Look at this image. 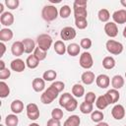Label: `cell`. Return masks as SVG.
I'll return each mask as SVG.
<instances>
[{
	"label": "cell",
	"mask_w": 126,
	"mask_h": 126,
	"mask_svg": "<svg viewBox=\"0 0 126 126\" xmlns=\"http://www.w3.org/2000/svg\"><path fill=\"white\" fill-rule=\"evenodd\" d=\"M57 77V73L54 71V70H47L43 73L42 75V79L46 82H51V81H54Z\"/></svg>",
	"instance_id": "35"
},
{
	"label": "cell",
	"mask_w": 126,
	"mask_h": 126,
	"mask_svg": "<svg viewBox=\"0 0 126 126\" xmlns=\"http://www.w3.org/2000/svg\"><path fill=\"white\" fill-rule=\"evenodd\" d=\"M103 117H104V115H103L102 111H100V110H94L91 113V119H92V121H94L95 123L102 122Z\"/></svg>",
	"instance_id": "34"
},
{
	"label": "cell",
	"mask_w": 126,
	"mask_h": 126,
	"mask_svg": "<svg viewBox=\"0 0 126 126\" xmlns=\"http://www.w3.org/2000/svg\"><path fill=\"white\" fill-rule=\"evenodd\" d=\"M97 18L102 23H108V20L110 18V14L107 9H100L97 13Z\"/></svg>",
	"instance_id": "32"
},
{
	"label": "cell",
	"mask_w": 126,
	"mask_h": 126,
	"mask_svg": "<svg viewBox=\"0 0 126 126\" xmlns=\"http://www.w3.org/2000/svg\"><path fill=\"white\" fill-rule=\"evenodd\" d=\"M54 51L58 55H64L67 52V46L62 40H57L54 43Z\"/></svg>",
	"instance_id": "23"
},
{
	"label": "cell",
	"mask_w": 126,
	"mask_h": 126,
	"mask_svg": "<svg viewBox=\"0 0 126 126\" xmlns=\"http://www.w3.org/2000/svg\"><path fill=\"white\" fill-rule=\"evenodd\" d=\"M58 10L53 5H45L41 11V17L46 22H52L58 17Z\"/></svg>",
	"instance_id": "2"
},
{
	"label": "cell",
	"mask_w": 126,
	"mask_h": 126,
	"mask_svg": "<svg viewBox=\"0 0 126 126\" xmlns=\"http://www.w3.org/2000/svg\"><path fill=\"white\" fill-rule=\"evenodd\" d=\"M73 10H74L75 19L87 18V16H88L87 1H85V0H76L73 4Z\"/></svg>",
	"instance_id": "1"
},
{
	"label": "cell",
	"mask_w": 126,
	"mask_h": 126,
	"mask_svg": "<svg viewBox=\"0 0 126 126\" xmlns=\"http://www.w3.org/2000/svg\"><path fill=\"white\" fill-rule=\"evenodd\" d=\"M5 5L10 9V10H15L19 7L20 5V1L19 0H6L5 1Z\"/></svg>",
	"instance_id": "42"
},
{
	"label": "cell",
	"mask_w": 126,
	"mask_h": 126,
	"mask_svg": "<svg viewBox=\"0 0 126 126\" xmlns=\"http://www.w3.org/2000/svg\"><path fill=\"white\" fill-rule=\"evenodd\" d=\"M104 32L109 37H115L118 34V28L114 22H108L104 25Z\"/></svg>",
	"instance_id": "11"
},
{
	"label": "cell",
	"mask_w": 126,
	"mask_h": 126,
	"mask_svg": "<svg viewBox=\"0 0 126 126\" xmlns=\"http://www.w3.org/2000/svg\"><path fill=\"white\" fill-rule=\"evenodd\" d=\"M81 80L85 85H92L95 80V76L92 71H85L81 76Z\"/></svg>",
	"instance_id": "18"
},
{
	"label": "cell",
	"mask_w": 126,
	"mask_h": 126,
	"mask_svg": "<svg viewBox=\"0 0 126 126\" xmlns=\"http://www.w3.org/2000/svg\"><path fill=\"white\" fill-rule=\"evenodd\" d=\"M75 26L79 29V30H84L88 27V21L87 18H78L75 19Z\"/></svg>",
	"instance_id": "39"
},
{
	"label": "cell",
	"mask_w": 126,
	"mask_h": 126,
	"mask_svg": "<svg viewBox=\"0 0 126 126\" xmlns=\"http://www.w3.org/2000/svg\"><path fill=\"white\" fill-rule=\"evenodd\" d=\"M13 32L12 30L8 29V28H4L0 30V40L1 42H5V41H9L13 38Z\"/></svg>",
	"instance_id": "21"
},
{
	"label": "cell",
	"mask_w": 126,
	"mask_h": 126,
	"mask_svg": "<svg viewBox=\"0 0 126 126\" xmlns=\"http://www.w3.org/2000/svg\"><path fill=\"white\" fill-rule=\"evenodd\" d=\"M71 15V8L68 5H63L59 10V16L62 19H67Z\"/></svg>",
	"instance_id": "37"
},
{
	"label": "cell",
	"mask_w": 126,
	"mask_h": 126,
	"mask_svg": "<svg viewBox=\"0 0 126 126\" xmlns=\"http://www.w3.org/2000/svg\"><path fill=\"white\" fill-rule=\"evenodd\" d=\"M125 126H126V125H125Z\"/></svg>",
	"instance_id": "58"
},
{
	"label": "cell",
	"mask_w": 126,
	"mask_h": 126,
	"mask_svg": "<svg viewBox=\"0 0 126 126\" xmlns=\"http://www.w3.org/2000/svg\"><path fill=\"white\" fill-rule=\"evenodd\" d=\"M104 96L106 98V100L108 101L109 104H114L116 103L119 98H120V94L118 92V90H115V89H111V90H108L105 94H104Z\"/></svg>",
	"instance_id": "9"
},
{
	"label": "cell",
	"mask_w": 126,
	"mask_h": 126,
	"mask_svg": "<svg viewBox=\"0 0 126 126\" xmlns=\"http://www.w3.org/2000/svg\"><path fill=\"white\" fill-rule=\"evenodd\" d=\"M78 107V101H77V99L76 98H72V99H70L69 101H68V103L65 105V110H67V111H69V112H71V111H74V110H76V108Z\"/></svg>",
	"instance_id": "40"
},
{
	"label": "cell",
	"mask_w": 126,
	"mask_h": 126,
	"mask_svg": "<svg viewBox=\"0 0 126 126\" xmlns=\"http://www.w3.org/2000/svg\"><path fill=\"white\" fill-rule=\"evenodd\" d=\"M50 86H52L53 88H55V89L58 91V93H61V92L65 89V84H64L63 82H61V81H55V82H53Z\"/></svg>",
	"instance_id": "45"
},
{
	"label": "cell",
	"mask_w": 126,
	"mask_h": 126,
	"mask_svg": "<svg viewBox=\"0 0 126 126\" xmlns=\"http://www.w3.org/2000/svg\"><path fill=\"white\" fill-rule=\"evenodd\" d=\"M58 94H59L58 91H57L55 88H53L52 86H49V87L42 93V94L40 95V100H41V102L44 103V104H50V103L58 96Z\"/></svg>",
	"instance_id": "3"
},
{
	"label": "cell",
	"mask_w": 126,
	"mask_h": 126,
	"mask_svg": "<svg viewBox=\"0 0 126 126\" xmlns=\"http://www.w3.org/2000/svg\"><path fill=\"white\" fill-rule=\"evenodd\" d=\"M125 78H126V72H125Z\"/></svg>",
	"instance_id": "56"
},
{
	"label": "cell",
	"mask_w": 126,
	"mask_h": 126,
	"mask_svg": "<svg viewBox=\"0 0 126 126\" xmlns=\"http://www.w3.org/2000/svg\"><path fill=\"white\" fill-rule=\"evenodd\" d=\"M11 52L14 56L19 57L25 52V48L22 41H15L11 46Z\"/></svg>",
	"instance_id": "16"
},
{
	"label": "cell",
	"mask_w": 126,
	"mask_h": 126,
	"mask_svg": "<svg viewBox=\"0 0 126 126\" xmlns=\"http://www.w3.org/2000/svg\"><path fill=\"white\" fill-rule=\"evenodd\" d=\"M125 108L122 104H115L111 109V115L116 120H121L125 116Z\"/></svg>",
	"instance_id": "10"
},
{
	"label": "cell",
	"mask_w": 126,
	"mask_h": 126,
	"mask_svg": "<svg viewBox=\"0 0 126 126\" xmlns=\"http://www.w3.org/2000/svg\"><path fill=\"white\" fill-rule=\"evenodd\" d=\"M115 59L112 56H105L102 60V67L106 70H111L115 67Z\"/></svg>",
	"instance_id": "24"
},
{
	"label": "cell",
	"mask_w": 126,
	"mask_h": 126,
	"mask_svg": "<svg viewBox=\"0 0 126 126\" xmlns=\"http://www.w3.org/2000/svg\"><path fill=\"white\" fill-rule=\"evenodd\" d=\"M80 111L83 114H90L94 111V105L93 103L87 102V101H83L80 104Z\"/></svg>",
	"instance_id": "30"
},
{
	"label": "cell",
	"mask_w": 126,
	"mask_h": 126,
	"mask_svg": "<svg viewBox=\"0 0 126 126\" xmlns=\"http://www.w3.org/2000/svg\"><path fill=\"white\" fill-rule=\"evenodd\" d=\"M123 36L126 38V26H125V28L123 29Z\"/></svg>",
	"instance_id": "52"
},
{
	"label": "cell",
	"mask_w": 126,
	"mask_h": 126,
	"mask_svg": "<svg viewBox=\"0 0 126 126\" xmlns=\"http://www.w3.org/2000/svg\"><path fill=\"white\" fill-rule=\"evenodd\" d=\"M112 19L115 24H119V25L125 24L126 23V10L120 9V10L115 11L112 14Z\"/></svg>",
	"instance_id": "12"
},
{
	"label": "cell",
	"mask_w": 126,
	"mask_h": 126,
	"mask_svg": "<svg viewBox=\"0 0 126 126\" xmlns=\"http://www.w3.org/2000/svg\"><path fill=\"white\" fill-rule=\"evenodd\" d=\"M80 123H81L80 117H79L78 115H75V114H74V115L69 116V117L65 120L63 126H79Z\"/></svg>",
	"instance_id": "25"
},
{
	"label": "cell",
	"mask_w": 126,
	"mask_h": 126,
	"mask_svg": "<svg viewBox=\"0 0 126 126\" xmlns=\"http://www.w3.org/2000/svg\"><path fill=\"white\" fill-rule=\"evenodd\" d=\"M80 49H81V46L77 43H70L68 46H67V53L72 56V57H75L77 55H79L80 53Z\"/></svg>",
	"instance_id": "26"
},
{
	"label": "cell",
	"mask_w": 126,
	"mask_h": 126,
	"mask_svg": "<svg viewBox=\"0 0 126 126\" xmlns=\"http://www.w3.org/2000/svg\"><path fill=\"white\" fill-rule=\"evenodd\" d=\"M95 100H96V95H95L94 93H93V92H88V93L85 94V101L94 104V102Z\"/></svg>",
	"instance_id": "44"
},
{
	"label": "cell",
	"mask_w": 126,
	"mask_h": 126,
	"mask_svg": "<svg viewBox=\"0 0 126 126\" xmlns=\"http://www.w3.org/2000/svg\"><path fill=\"white\" fill-rule=\"evenodd\" d=\"M32 87L34 92L40 93L45 89V81L42 78H34L32 83Z\"/></svg>",
	"instance_id": "17"
},
{
	"label": "cell",
	"mask_w": 126,
	"mask_h": 126,
	"mask_svg": "<svg viewBox=\"0 0 126 126\" xmlns=\"http://www.w3.org/2000/svg\"><path fill=\"white\" fill-rule=\"evenodd\" d=\"M36 42H37V46L40 49L47 51L52 45V37L47 33H41L37 36Z\"/></svg>",
	"instance_id": "5"
},
{
	"label": "cell",
	"mask_w": 126,
	"mask_h": 126,
	"mask_svg": "<svg viewBox=\"0 0 126 126\" xmlns=\"http://www.w3.org/2000/svg\"><path fill=\"white\" fill-rule=\"evenodd\" d=\"M76 31L72 27H65L60 32V36L63 40H71L76 37Z\"/></svg>",
	"instance_id": "8"
},
{
	"label": "cell",
	"mask_w": 126,
	"mask_h": 126,
	"mask_svg": "<svg viewBox=\"0 0 126 126\" xmlns=\"http://www.w3.org/2000/svg\"><path fill=\"white\" fill-rule=\"evenodd\" d=\"M46 52L47 51H44V50H42V49H40L38 46L37 47H35V49H34V51H33V55L37 58V60L40 62V61H42V60H44L45 58H46Z\"/></svg>",
	"instance_id": "38"
},
{
	"label": "cell",
	"mask_w": 126,
	"mask_h": 126,
	"mask_svg": "<svg viewBox=\"0 0 126 126\" xmlns=\"http://www.w3.org/2000/svg\"><path fill=\"white\" fill-rule=\"evenodd\" d=\"M105 47H106V50L110 53V54H113V55H119L122 53L123 51V44L119 41H116V40H113V39H108L105 43Z\"/></svg>",
	"instance_id": "4"
},
{
	"label": "cell",
	"mask_w": 126,
	"mask_h": 126,
	"mask_svg": "<svg viewBox=\"0 0 126 126\" xmlns=\"http://www.w3.org/2000/svg\"><path fill=\"white\" fill-rule=\"evenodd\" d=\"M72 94L75 97H82L85 94V89L81 84H75L72 87Z\"/></svg>",
	"instance_id": "28"
},
{
	"label": "cell",
	"mask_w": 126,
	"mask_h": 126,
	"mask_svg": "<svg viewBox=\"0 0 126 126\" xmlns=\"http://www.w3.org/2000/svg\"><path fill=\"white\" fill-rule=\"evenodd\" d=\"M9 94H10V88H9V86L4 81H1L0 82V97L1 98H5Z\"/></svg>",
	"instance_id": "33"
},
{
	"label": "cell",
	"mask_w": 126,
	"mask_h": 126,
	"mask_svg": "<svg viewBox=\"0 0 126 126\" xmlns=\"http://www.w3.org/2000/svg\"><path fill=\"white\" fill-rule=\"evenodd\" d=\"M63 110L60 108H53L51 111V118L56 119V120H61L63 118Z\"/></svg>",
	"instance_id": "41"
},
{
	"label": "cell",
	"mask_w": 126,
	"mask_h": 126,
	"mask_svg": "<svg viewBox=\"0 0 126 126\" xmlns=\"http://www.w3.org/2000/svg\"><path fill=\"white\" fill-rule=\"evenodd\" d=\"M10 76H11V71L8 68H5V69L0 71V80L1 81H4V80L8 79Z\"/></svg>",
	"instance_id": "46"
},
{
	"label": "cell",
	"mask_w": 126,
	"mask_h": 126,
	"mask_svg": "<svg viewBox=\"0 0 126 126\" xmlns=\"http://www.w3.org/2000/svg\"><path fill=\"white\" fill-rule=\"evenodd\" d=\"M124 83H125L124 78H123L121 75H115V76H113L112 79H111V86H112V88L115 89V90L121 89V88L124 86Z\"/></svg>",
	"instance_id": "22"
},
{
	"label": "cell",
	"mask_w": 126,
	"mask_h": 126,
	"mask_svg": "<svg viewBox=\"0 0 126 126\" xmlns=\"http://www.w3.org/2000/svg\"><path fill=\"white\" fill-rule=\"evenodd\" d=\"M80 46L84 49H90L92 47V40L89 38V37H84L81 39L80 41Z\"/></svg>",
	"instance_id": "43"
},
{
	"label": "cell",
	"mask_w": 126,
	"mask_h": 126,
	"mask_svg": "<svg viewBox=\"0 0 126 126\" xmlns=\"http://www.w3.org/2000/svg\"><path fill=\"white\" fill-rule=\"evenodd\" d=\"M96 86L100 89H106L110 84V78L105 74H100L95 78Z\"/></svg>",
	"instance_id": "14"
},
{
	"label": "cell",
	"mask_w": 126,
	"mask_h": 126,
	"mask_svg": "<svg viewBox=\"0 0 126 126\" xmlns=\"http://www.w3.org/2000/svg\"><path fill=\"white\" fill-rule=\"evenodd\" d=\"M19 123V118L17 116V114L13 113V114H8L5 118V124L7 126H17Z\"/></svg>",
	"instance_id": "31"
},
{
	"label": "cell",
	"mask_w": 126,
	"mask_h": 126,
	"mask_svg": "<svg viewBox=\"0 0 126 126\" xmlns=\"http://www.w3.org/2000/svg\"><path fill=\"white\" fill-rule=\"evenodd\" d=\"M3 13H5V12H4V4H3V3H0V16H1Z\"/></svg>",
	"instance_id": "50"
},
{
	"label": "cell",
	"mask_w": 126,
	"mask_h": 126,
	"mask_svg": "<svg viewBox=\"0 0 126 126\" xmlns=\"http://www.w3.org/2000/svg\"><path fill=\"white\" fill-rule=\"evenodd\" d=\"M0 47H1V55L0 56H3L5 51H6V45L4 44V42H1L0 43Z\"/></svg>",
	"instance_id": "48"
},
{
	"label": "cell",
	"mask_w": 126,
	"mask_h": 126,
	"mask_svg": "<svg viewBox=\"0 0 126 126\" xmlns=\"http://www.w3.org/2000/svg\"><path fill=\"white\" fill-rule=\"evenodd\" d=\"M29 126H39V124H37V123H35V122H33V123H32V124H30Z\"/></svg>",
	"instance_id": "53"
},
{
	"label": "cell",
	"mask_w": 126,
	"mask_h": 126,
	"mask_svg": "<svg viewBox=\"0 0 126 126\" xmlns=\"http://www.w3.org/2000/svg\"><path fill=\"white\" fill-rule=\"evenodd\" d=\"M5 68H6L5 67V62L3 60H0V71L3 70V69H5Z\"/></svg>",
	"instance_id": "49"
},
{
	"label": "cell",
	"mask_w": 126,
	"mask_h": 126,
	"mask_svg": "<svg viewBox=\"0 0 126 126\" xmlns=\"http://www.w3.org/2000/svg\"><path fill=\"white\" fill-rule=\"evenodd\" d=\"M26 110H27V116L29 119L34 121L39 118V109L35 103L33 102L29 103L26 107Z\"/></svg>",
	"instance_id": "7"
},
{
	"label": "cell",
	"mask_w": 126,
	"mask_h": 126,
	"mask_svg": "<svg viewBox=\"0 0 126 126\" xmlns=\"http://www.w3.org/2000/svg\"><path fill=\"white\" fill-rule=\"evenodd\" d=\"M72 98H73V95L70 93H64L63 94H61V96L59 98V105L64 108L65 105L68 103V101Z\"/></svg>",
	"instance_id": "36"
},
{
	"label": "cell",
	"mask_w": 126,
	"mask_h": 126,
	"mask_svg": "<svg viewBox=\"0 0 126 126\" xmlns=\"http://www.w3.org/2000/svg\"><path fill=\"white\" fill-rule=\"evenodd\" d=\"M80 66L84 69H91L94 65V60L92 57V54L90 52H83L80 56V60H79Z\"/></svg>",
	"instance_id": "6"
},
{
	"label": "cell",
	"mask_w": 126,
	"mask_h": 126,
	"mask_svg": "<svg viewBox=\"0 0 126 126\" xmlns=\"http://www.w3.org/2000/svg\"><path fill=\"white\" fill-rule=\"evenodd\" d=\"M0 126H4V125H3V124H0Z\"/></svg>",
	"instance_id": "55"
},
{
	"label": "cell",
	"mask_w": 126,
	"mask_h": 126,
	"mask_svg": "<svg viewBox=\"0 0 126 126\" xmlns=\"http://www.w3.org/2000/svg\"><path fill=\"white\" fill-rule=\"evenodd\" d=\"M24 48H25V53H32L35 49V42L32 38H25L22 40Z\"/></svg>",
	"instance_id": "19"
},
{
	"label": "cell",
	"mask_w": 126,
	"mask_h": 126,
	"mask_svg": "<svg viewBox=\"0 0 126 126\" xmlns=\"http://www.w3.org/2000/svg\"><path fill=\"white\" fill-rule=\"evenodd\" d=\"M95 126H99V125H98V124H97V125H95Z\"/></svg>",
	"instance_id": "57"
},
{
	"label": "cell",
	"mask_w": 126,
	"mask_h": 126,
	"mask_svg": "<svg viewBox=\"0 0 126 126\" xmlns=\"http://www.w3.org/2000/svg\"><path fill=\"white\" fill-rule=\"evenodd\" d=\"M95 105H96V107H97L99 110H103V109H105V108L109 105V103H108V101L106 100L104 94L99 95V96L96 98V100H95Z\"/></svg>",
	"instance_id": "29"
},
{
	"label": "cell",
	"mask_w": 126,
	"mask_h": 126,
	"mask_svg": "<svg viewBox=\"0 0 126 126\" xmlns=\"http://www.w3.org/2000/svg\"><path fill=\"white\" fill-rule=\"evenodd\" d=\"M10 108H11L13 113L19 114L24 110V102L22 100H20V99H15V100H13L11 102Z\"/></svg>",
	"instance_id": "20"
},
{
	"label": "cell",
	"mask_w": 126,
	"mask_h": 126,
	"mask_svg": "<svg viewBox=\"0 0 126 126\" xmlns=\"http://www.w3.org/2000/svg\"><path fill=\"white\" fill-rule=\"evenodd\" d=\"M38 64H39V61L37 60V58L33 54L28 56V58L26 60V65H27L28 68H30V69H35L38 66Z\"/></svg>",
	"instance_id": "27"
},
{
	"label": "cell",
	"mask_w": 126,
	"mask_h": 126,
	"mask_svg": "<svg viewBox=\"0 0 126 126\" xmlns=\"http://www.w3.org/2000/svg\"><path fill=\"white\" fill-rule=\"evenodd\" d=\"M26 62H24V60L20 59V58H16L14 60H12L11 64H10V67L13 71L17 72V73H21L25 70L26 68Z\"/></svg>",
	"instance_id": "13"
},
{
	"label": "cell",
	"mask_w": 126,
	"mask_h": 126,
	"mask_svg": "<svg viewBox=\"0 0 126 126\" xmlns=\"http://www.w3.org/2000/svg\"><path fill=\"white\" fill-rule=\"evenodd\" d=\"M50 2H51V3H60V0H57V1H55V0H50Z\"/></svg>",
	"instance_id": "54"
},
{
	"label": "cell",
	"mask_w": 126,
	"mask_h": 126,
	"mask_svg": "<svg viewBox=\"0 0 126 126\" xmlns=\"http://www.w3.org/2000/svg\"><path fill=\"white\" fill-rule=\"evenodd\" d=\"M46 126H61V123H60V120H56V119L50 118L47 121Z\"/></svg>",
	"instance_id": "47"
},
{
	"label": "cell",
	"mask_w": 126,
	"mask_h": 126,
	"mask_svg": "<svg viewBox=\"0 0 126 126\" xmlns=\"http://www.w3.org/2000/svg\"><path fill=\"white\" fill-rule=\"evenodd\" d=\"M120 4H121L123 7L126 8V0H121V1H120Z\"/></svg>",
	"instance_id": "51"
},
{
	"label": "cell",
	"mask_w": 126,
	"mask_h": 126,
	"mask_svg": "<svg viewBox=\"0 0 126 126\" xmlns=\"http://www.w3.org/2000/svg\"><path fill=\"white\" fill-rule=\"evenodd\" d=\"M0 23L5 27H10L14 23V15L11 12H5L0 16Z\"/></svg>",
	"instance_id": "15"
}]
</instances>
